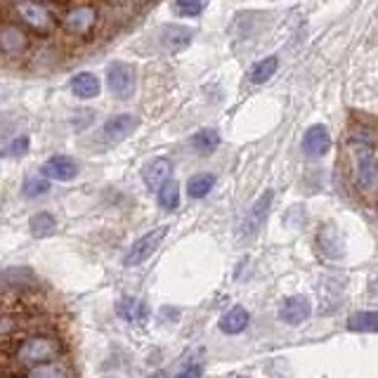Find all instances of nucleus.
<instances>
[{
  "label": "nucleus",
  "instance_id": "f257e3e1",
  "mask_svg": "<svg viewBox=\"0 0 378 378\" xmlns=\"http://www.w3.org/2000/svg\"><path fill=\"white\" fill-rule=\"evenodd\" d=\"M62 343L52 336H33V338H26L24 343L17 350V362L21 366H41V364H48V362H57L62 359Z\"/></svg>",
  "mask_w": 378,
  "mask_h": 378
},
{
  "label": "nucleus",
  "instance_id": "f03ea898",
  "mask_svg": "<svg viewBox=\"0 0 378 378\" xmlns=\"http://www.w3.org/2000/svg\"><path fill=\"white\" fill-rule=\"evenodd\" d=\"M59 24L69 36L76 38H86L97 29L99 24V10L94 5L81 3V5H71L66 8L62 17H59Z\"/></svg>",
  "mask_w": 378,
  "mask_h": 378
},
{
  "label": "nucleus",
  "instance_id": "7ed1b4c3",
  "mask_svg": "<svg viewBox=\"0 0 378 378\" xmlns=\"http://www.w3.org/2000/svg\"><path fill=\"white\" fill-rule=\"evenodd\" d=\"M355 182L362 194H371L378 189V154L369 144L355 147Z\"/></svg>",
  "mask_w": 378,
  "mask_h": 378
},
{
  "label": "nucleus",
  "instance_id": "20e7f679",
  "mask_svg": "<svg viewBox=\"0 0 378 378\" xmlns=\"http://www.w3.org/2000/svg\"><path fill=\"white\" fill-rule=\"evenodd\" d=\"M166 237H168V225L147 232V235L140 237L130 246V251H128L126 258H123V265L126 268H137V265H142L144 260L152 258V255L157 253V248L161 246V241H163Z\"/></svg>",
  "mask_w": 378,
  "mask_h": 378
},
{
  "label": "nucleus",
  "instance_id": "39448f33",
  "mask_svg": "<svg viewBox=\"0 0 378 378\" xmlns=\"http://www.w3.org/2000/svg\"><path fill=\"white\" fill-rule=\"evenodd\" d=\"M107 86L116 99H130L137 86L135 69L126 62H111L107 69Z\"/></svg>",
  "mask_w": 378,
  "mask_h": 378
},
{
  "label": "nucleus",
  "instance_id": "423d86ee",
  "mask_svg": "<svg viewBox=\"0 0 378 378\" xmlns=\"http://www.w3.org/2000/svg\"><path fill=\"white\" fill-rule=\"evenodd\" d=\"M17 14L19 19L24 21L26 26H31L33 31H41V33H50L57 26V19L54 14L50 12L48 5H36V3H19L17 5Z\"/></svg>",
  "mask_w": 378,
  "mask_h": 378
},
{
  "label": "nucleus",
  "instance_id": "0eeeda50",
  "mask_svg": "<svg viewBox=\"0 0 378 378\" xmlns=\"http://www.w3.org/2000/svg\"><path fill=\"white\" fill-rule=\"evenodd\" d=\"M29 48V36L19 24L5 21L0 24V54L3 57H21Z\"/></svg>",
  "mask_w": 378,
  "mask_h": 378
},
{
  "label": "nucleus",
  "instance_id": "6e6552de",
  "mask_svg": "<svg viewBox=\"0 0 378 378\" xmlns=\"http://www.w3.org/2000/svg\"><path fill=\"white\" fill-rule=\"evenodd\" d=\"M137 126H140V119L135 114H116L102 126V137L109 144L123 142L126 137H130L137 130Z\"/></svg>",
  "mask_w": 378,
  "mask_h": 378
},
{
  "label": "nucleus",
  "instance_id": "1a4fd4ad",
  "mask_svg": "<svg viewBox=\"0 0 378 378\" xmlns=\"http://www.w3.org/2000/svg\"><path fill=\"white\" fill-rule=\"evenodd\" d=\"M79 163L66 154H57V157H50L41 168V175L48 180H57V182H71L79 177Z\"/></svg>",
  "mask_w": 378,
  "mask_h": 378
},
{
  "label": "nucleus",
  "instance_id": "9d476101",
  "mask_svg": "<svg viewBox=\"0 0 378 378\" xmlns=\"http://www.w3.org/2000/svg\"><path fill=\"white\" fill-rule=\"evenodd\" d=\"M272 201H275V189H265L263 194L258 197V201L251 206L246 220H243V235H253L263 227V222L268 220Z\"/></svg>",
  "mask_w": 378,
  "mask_h": 378
},
{
  "label": "nucleus",
  "instance_id": "9b49d317",
  "mask_svg": "<svg viewBox=\"0 0 378 378\" xmlns=\"http://www.w3.org/2000/svg\"><path fill=\"white\" fill-rule=\"evenodd\" d=\"M331 149V135L326 130V126H312L308 128L303 137V152L308 154L310 159H321L326 157V152Z\"/></svg>",
  "mask_w": 378,
  "mask_h": 378
},
{
  "label": "nucleus",
  "instance_id": "f8f14e48",
  "mask_svg": "<svg viewBox=\"0 0 378 378\" xmlns=\"http://www.w3.org/2000/svg\"><path fill=\"white\" fill-rule=\"evenodd\" d=\"M170 173H173V166H170V161L163 159V157H159V159H152V161H147V163H144L142 180H144V185L152 189V192H159V189L170 180Z\"/></svg>",
  "mask_w": 378,
  "mask_h": 378
},
{
  "label": "nucleus",
  "instance_id": "ddd939ff",
  "mask_svg": "<svg viewBox=\"0 0 378 378\" xmlns=\"http://www.w3.org/2000/svg\"><path fill=\"white\" fill-rule=\"evenodd\" d=\"M310 315H312V305H310V300L305 296L286 298L279 308L281 321H286V324H291V326H298V324H303V321H308Z\"/></svg>",
  "mask_w": 378,
  "mask_h": 378
},
{
  "label": "nucleus",
  "instance_id": "4468645a",
  "mask_svg": "<svg viewBox=\"0 0 378 378\" xmlns=\"http://www.w3.org/2000/svg\"><path fill=\"white\" fill-rule=\"evenodd\" d=\"M161 46H163L168 52H180V50H185L189 43H192V29H187V26L182 24H166L163 29H161Z\"/></svg>",
  "mask_w": 378,
  "mask_h": 378
},
{
  "label": "nucleus",
  "instance_id": "2eb2a0df",
  "mask_svg": "<svg viewBox=\"0 0 378 378\" xmlns=\"http://www.w3.org/2000/svg\"><path fill=\"white\" fill-rule=\"evenodd\" d=\"M116 315H119L121 319L130 321V324H144L149 317V308H147V303L140 298L123 296L119 303H116Z\"/></svg>",
  "mask_w": 378,
  "mask_h": 378
},
{
  "label": "nucleus",
  "instance_id": "dca6fc26",
  "mask_svg": "<svg viewBox=\"0 0 378 378\" xmlns=\"http://www.w3.org/2000/svg\"><path fill=\"white\" fill-rule=\"evenodd\" d=\"M102 86H99V79L90 71H81L71 79V92L76 94L79 99H92L97 97Z\"/></svg>",
  "mask_w": 378,
  "mask_h": 378
},
{
  "label": "nucleus",
  "instance_id": "f3484780",
  "mask_svg": "<svg viewBox=\"0 0 378 378\" xmlns=\"http://www.w3.org/2000/svg\"><path fill=\"white\" fill-rule=\"evenodd\" d=\"M248 321H251L248 312L241 308V305H237V308H232L230 312H225L220 317V331L227 333V336H237V333H241L246 329Z\"/></svg>",
  "mask_w": 378,
  "mask_h": 378
},
{
  "label": "nucleus",
  "instance_id": "a211bd4d",
  "mask_svg": "<svg viewBox=\"0 0 378 378\" xmlns=\"http://www.w3.org/2000/svg\"><path fill=\"white\" fill-rule=\"evenodd\" d=\"M36 281L33 270L24 268V265H14V268H5L0 270V286L12 288V286H26V284Z\"/></svg>",
  "mask_w": 378,
  "mask_h": 378
},
{
  "label": "nucleus",
  "instance_id": "6ab92c4d",
  "mask_svg": "<svg viewBox=\"0 0 378 378\" xmlns=\"http://www.w3.org/2000/svg\"><path fill=\"white\" fill-rule=\"evenodd\" d=\"M71 369L64 359H57V362H48L41 366H33L24 374V378H69Z\"/></svg>",
  "mask_w": 378,
  "mask_h": 378
},
{
  "label": "nucleus",
  "instance_id": "aec40b11",
  "mask_svg": "<svg viewBox=\"0 0 378 378\" xmlns=\"http://www.w3.org/2000/svg\"><path fill=\"white\" fill-rule=\"evenodd\" d=\"M54 230H57V220H54V215L48 213V210H41V213H36L29 220V232L31 237L36 239H46L50 235H54Z\"/></svg>",
  "mask_w": 378,
  "mask_h": 378
},
{
  "label": "nucleus",
  "instance_id": "412c9836",
  "mask_svg": "<svg viewBox=\"0 0 378 378\" xmlns=\"http://www.w3.org/2000/svg\"><path fill=\"white\" fill-rule=\"evenodd\" d=\"M277 69H279V57H277V54H270V57L260 59L258 64H253L248 79H251V83H255V86H263V83H268L272 76L277 74Z\"/></svg>",
  "mask_w": 378,
  "mask_h": 378
},
{
  "label": "nucleus",
  "instance_id": "4be33fe9",
  "mask_svg": "<svg viewBox=\"0 0 378 378\" xmlns=\"http://www.w3.org/2000/svg\"><path fill=\"white\" fill-rule=\"evenodd\" d=\"M348 329L355 331V333H376L378 331V312L376 310L355 312L348 319Z\"/></svg>",
  "mask_w": 378,
  "mask_h": 378
},
{
  "label": "nucleus",
  "instance_id": "5701e85b",
  "mask_svg": "<svg viewBox=\"0 0 378 378\" xmlns=\"http://www.w3.org/2000/svg\"><path fill=\"white\" fill-rule=\"evenodd\" d=\"M218 144H220V132L213 130V128H203V130H199L197 135L192 137V147L197 149L199 154H203V157L213 154L215 149H218Z\"/></svg>",
  "mask_w": 378,
  "mask_h": 378
},
{
  "label": "nucleus",
  "instance_id": "b1692460",
  "mask_svg": "<svg viewBox=\"0 0 378 378\" xmlns=\"http://www.w3.org/2000/svg\"><path fill=\"white\" fill-rule=\"evenodd\" d=\"M48 192H50V180L43 177L41 173H29L24 177V182H21V194H24V199H38Z\"/></svg>",
  "mask_w": 378,
  "mask_h": 378
},
{
  "label": "nucleus",
  "instance_id": "393cba45",
  "mask_svg": "<svg viewBox=\"0 0 378 378\" xmlns=\"http://www.w3.org/2000/svg\"><path fill=\"white\" fill-rule=\"evenodd\" d=\"M213 185H215V175L213 173H197V175L189 177L187 194L192 199H203V197H208V192L213 189Z\"/></svg>",
  "mask_w": 378,
  "mask_h": 378
},
{
  "label": "nucleus",
  "instance_id": "a878e982",
  "mask_svg": "<svg viewBox=\"0 0 378 378\" xmlns=\"http://www.w3.org/2000/svg\"><path fill=\"white\" fill-rule=\"evenodd\" d=\"M180 203V185L175 180H168L159 189V206L163 210H175Z\"/></svg>",
  "mask_w": 378,
  "mask_h": 378
},
{
  "label": "nucleus",
  "instance_id": "bb28decb",
  "mask_svg": "<svg viewBox=\"0 0 378 378\" xmlns=\"http://www.w3.org/2000/svg\"><path fill=\"white\" fill-rule=\"evenodd\" d=\"M29 135H19L17 140H12L8 144V147L3 149V157H8V159H21L26 152H29Z\"/></svg>",
  "mask_w": 378,
  "mask_h": 378
},
{
  "label": "nucleus",
  "instance_id": "cd10ccee",
  "mask_svg": "<svg viewBox=\"0 0 378 378\" xmlns=\"http://www.w3.org/2000/svg\"><path fill=\"white\" fill-rule=\"evenodd\" d=\"M173 10L182 17H197L206 10V3H201V0H180V3L173 5Z\"/></svg>",
  "mask_w": 378,
  "mask_h": 378
},
{
  "label": "nucleus",
  "instance_id": "c85d7f7f",
  "mask_svg": "<svg viewBox=\"0 0 378 378\" xmlns=\"http://www.w3.org/2000/svg\"><path fill=\"white\" fill-rule=\"evenodd\" d=\"M17 326H19V321H17L12 315L0 312V338L12 336V333L17 331Z\"/></svg>",
  "mask_w": 378,
  "mask_h": 378
},
{
  "label": "nucleus",
  "instance_id": "c756f323",
  "mask_svg": "<svg viewBox=\"0 0 378 378\" xmlns=\"http://www.w3.org/2000/svg\"><path fill=\"white\" fill-rule=\"evenodd\" d=\"M201 374H203L201 364H189L187 369H182L175 378H201Z\"/></svg>",
  "mask_w": 378,
  "mask_h": 378
},
{
  "label": "nucleus",
  "instance_id": "7c9ffc66",
  "mask_svg": "<svg viewBox=\"0 0 378 378\" xmlns=\"http://www.w3.org/2000/svg\"><path fill=\"white\" fill-rule=\"evenodd\" d=\"M152 378H166V376H163V374H161V371H159V374H154Z\"/></svg>",
  "mask_w": 378,
  "mask_h": 378
},
{
  "label": "nucleus",
  "instance_id": "2f4dec72",
  "mask_svg": "<svg viewBox=\"0 0 378 378\" xmlns=\"http://www.w3.org/2000/svg\"><path fill=\"white\" fill-rule=\"evenodd\" d=\"M107 378H116V376H107Z\"/></svg>",
  "mask_w": 378,
  "mask_h": 378
}]
</instances>
